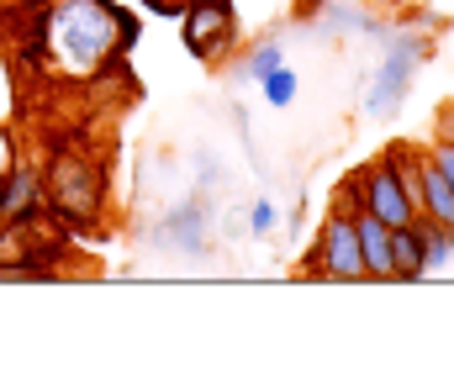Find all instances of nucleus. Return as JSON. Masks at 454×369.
<instances>
[{
	"mask_svg": "<svg viewBox=\"0 0 454 369\" xmlns=\"http://www.w3.org/2000/svg\"><path fill=\"white\" fill-rule=\"evenodd\" d=\"M418 222H423V258H428V274H434V269L450 264V227H439L428 217H418Z\"/></svg>",
	"mask_w": 454,
	"mask_h": 369,
	"instance_id": "obj_13",
	"label": "nucleus"
},
{
	"mask_svg": "<svg viewBox=\"0 0 454 369\" xmlns=\"http://www.w3.org/2000/svg\"><path fill=\"white\" fill-rule=\"evenodd\" d=\"M307 274L317 280H339V285H359L364 274V253H359V227L348 211H328V222L317 227V243L307 253Z\"/></svg>",
	"mask_w": 454,
	"mask_h": 369,
	"instance_id": "obj_4",
	"label": "nucleus"
},
{
	"mask_svg": "<svg viewBox=\"0 0 454 369\" xmlns=\"http://www.w3.org/2000/svg\"><path fill=\"white\" fill-rule=\"evenodd\" d=\"M243 222H248V233H254V238H264V233H275L280 211H275V201H264V196H259V201L248 206V217H243Z\"/></svg>",
	"mask_w": 454,
	"mask_h": 369,
	"instance_id": "obj_15",
	"label": "nucleus"
},
{
	"mask_svg": "<svg viewBox=\"0 0 454 369\" xmlns=\"http://www.w3.org/2000/svg\"><path fill=\"white\" fill-rule=\"evenodd\" d=\"M43 196L64 222H90L106 206V169L85 153H64L43 164Z\"/></svg>",
	"mask_w": 454,
	"mask_h": 369,
	"instance_id": "obj_3",
	"label": "nucleus"
},
{
	"mask_svg": "<svg viewBox=\"0 0 454 369\" xmlns=\"http://www.w3.org/2000/svg\"><path fill=\"white\" fill-rule=\"evenodd\" d=\"M143 37V21L121 0H48L43 48L64 74H96L112 53Z\"/></svg>",
	"mask_w": 454,
	"mask_h": 369,
	"instance_id": "obj_1",
	"label": "nucleus"
},
{
	"mask_svg": "<svg viewBox=\"0 0 454 369\" xmlns=\"http://www.w3.org/2000/svg\"><path fill=\"white\" fill-rule=\"evenodd\" d=\"M259 96H264L275 111H286V106L301 96V80H296V69H291V64H275V69L259 80Z\"/></svg>",
	"mask_w": 454,
	"mask_h": 369,
	"instance_id": "obj_12",
	"label": "nucleus"
},
{
	"mask_svg": "<svg viewBox=\"0 0 454 369\" xmlns=\"http://www.w3.org/2000/svg\"><path fill=\"white\" fill-rule=\"evenodd\" d=\"M180 37H185V53H191V58L217 64L227 48L238 42L232 0H185V5H180Z\"/></svg>",
	"mask_w": 454,
	"mask_h": 369,
	"instance_id": "obj_6",
	"label": "nucleus"
},
{
	"mask_svg": "<svg viewBox=\"0 0 454 369\" xmlns=\"http://www.w3.org/2000/svg\"><path fill=\"white\" fill-rule=\"evenodd\" d=\"M275 64H286L280 42H254V48H248V64H243V69H248V80H264V74H270Z\"/></svg>",
	"mask_w": 454,
	"mask_h": 369,
	"instance_id": "obj_14",
	"label": "nucleus"
},
{
	"mask_svg": "<svg viewBox=\"0 0 454 369\" xmlns=\"http://www.w3.org/2000/svg\"><path fill=\"white\" fill-rule=\"evenodd\" d=\"M434 58V37L428 32H396L386 42V58L375 64L370 74V90H364V117L370 122H391L412 90V74Z\"/></svg>",
	"mask_w": 454,
	"mask_h": 369,
	"instance_id": "obj_2",
	"label": "nucleus"
},
{
	"mask_svg": "<svg viewBox=\"0 0 454 369\" xmlns=\"http://www.w3.org/2000/svg\"><path fill=\"white\" fill-rule=\"evenodd\" d=\"M434 142H454V101L439 106V122H434Z\"/></svg>",
	"mask_w": 454,
	"mask_h": 369,
	"instance_id": "obj_18",
	"label": "nucleus"
},
{
	"mask_svg": "<svg viewBox=\"0 0 454 369\" xmlns=\"http://www.w3.org/2000/svg\"><path fill=\"white\" fill-rule=\"evenodd\" d=\"M354 190H359V206H354V211H370V217L386 222V227H407V222L418 217V201L407 196V185H402L391 153H380V158H370L364 169H354Z\"/></svg>",
	"mask_w": 454,
	"mask_h": 369,
	"instance_id": "obj_5",
	"label": "nucleus"
},
{
	"mask_svg": "<svg viewBox=\"0 0 454 369\" xmlns=\"http://www.w3.org/2000/svg\"><path fill=\"white\" fill-rule=\"evenodd\" d=\"M428 258H423V222L412 217L407 227H391V280H423Z\"/></svg>",
	"mask_w": 454,
	"mask_h": 369,
	"instance_id": "obj_9",
	"label": "nucleus"
},
{
	"mask_svg": "<svg viewBox=\"0 0 454 369\" xmlns=\"http://www.w3.org/2000/svg\"><path fill=\"white\" fill-rule=\"evenodd\" d=\"M428 164L450 180V190H454V142H434V148H428Z\"/></svg>",
	"mask_w": 454,
	"mask_h": 369,
	"instance_id": "obj_17",
	"label": "nucleus"
},
{
	"mask_svg": "<svg viewBox=\"0 0 454 369\" xmlns=\"http://www.w3.org/2000/svg\"><path fill=\"white\" fill-rule=\"evenodd\" d=\"M418 217L439 222V227H454V190L450 180L428 164V148H423V196H418Z\"/></svg>",
	"mask_w": 454,
	"mask_h": 369,
	"instance_id": "obj_10",
	"label": "nucleus"
},
{
	"mask_svg": "<svg viewBox=\"0 0 454 369\" xmlns=\"http://www.w3.org/2000/svg\"><path fill=\"white\" fill-rule=\"evenodd\" d=\"M201 222H207V211L201 206H180L175 217H169V238H175V248L180 253H207V233H201Z\"/></svg>",
	"mask_w": 454,
	"mask_h": 369,
	"instance_id": "obj_11",
	"label": "nucleus"
},
{
	"mask_svg": "<svg viewBox=\"0 0 454 369\" xmlns=\"http://www.w3.org/2000/svg\"><path fill=\"white\" fill-rule=\"evenodd\" d=\"M354 227H359V253H364V274L375 285L391 280V227L375 222L370 211H354Z\"/></svg>",
	"mask_w": 454,
	"mask_h": 369,
	"instance_id": "obj_8",
	"label": "nucleus"
},
{
	"mask_svg": "<svg viewBox=\"0 0 454 369\" xmlns=\"http://www.w3.org/2000/svg\"><path fill=\"white\" fill-rule=\"evenodd\" d=\"M37 211H48V196H43V164L16 158V169L0 180V222H32Z\"/></svg>",
	"mask_w": 454,
	"mask_h": 369,
	"instance_id": "obj_7",
	"label": "nucleus"
},
{
	"mask_svg": "<svg viewBox=\"0 0 454 369\" xmlns=\"http://www.w3.org/2000/svg\"><path fill=\"white\" fill-rule=\"evenodd\" d=\"M16 158H21V148H16V132L0 122V180H5L11 169H16Z\"/></svg>",
	"mask_w": 454,
	"mask_h": 369,
	"instance_id": "obj_16",
	"label": "nucleus"
}]
</instances>
